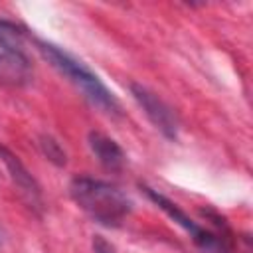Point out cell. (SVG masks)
<instances>
[{"label": "cell", "instance_id": "6da1fadb", "mask_svg": "<svg viewBox=\"0 0 253 253\" xmlns=\"http://www.w3.org/2000/svg\"><path fill=\"white\" fill-rule=\"evenodd\" d=\"M69 194L87 215L107 227L121 225L130 213V200L125 192L105 180L77 176L69 184Z\"/></svg>", "mask_w": 253, "mask_h": 253}, {"label": "cell", "instance_id": "7a4b0ae2", "mask_svg": "<svg viewBox=\"0 0 253 253\" xmlns=\"http://www.w3.org/2000/svg\"><path fill=\"white\" fill-rule=\"evenodd\" d=\"M36 47L40 49L43 59H47V63H51L63 77H67L87 97V101L91 105H95L97 109H101L107 115H119L121 113L119 99L113 95V91L107 89V85L83 61L75 59L71 53H67L65 49H61L59 45L49 43V42L36 40Z\"/></svg>", "mask_w": 253, "mask_h": 253}, {"label": "cell", "instance_id": "3957f363", "mask_svg": "<svg viewBox=\"0 0 253 253\" xmlns=\"http://www.w3.org/2000/svg\"><path fill=\"white\" fill-rule=\"evenodd\" d=\"M142 190H144V194H146L170 219H174L182 229H186V231L190 233V237L196 241V245H200V247L206 249V251H217V249H221V239H219L215 233H211V231L200 227L194 219H190V215H188L184 210H180L178 204H174V202L168 200L164 194H160V192H156V190H152V188H148V186H142Z\"/></svg>", "mask_w": 253, "mask_h": 253}, {"label": "cell", "instance_id": "277c9868", "mask_svg": "<svg viewBox=\"0 0 253 253\" xmlns=\"http://www.w3.org/2000/svg\"><path fill=\"white\" fill-rule=\"evenodd\" d=\"M130 93L134 97V101L138 103V107L144 111V115L148 117V121L170 140H174L178 136V119L174 115V111L150 89H146L144 85L138 83H130Z\"/></svg>", "mask_w": 253, "mask_h": 253}, {"label": "cell", "instance_id": "5b68a950", "mask_svg": "<svg viewBox=\"0 0 253 253\" xmlns=\"http://www.w3.org/2000/svg\"><path fill=\"white\" fill-rule=\"evenodd\" d=\"M0 160L10 176V180L14 182V186L18 188V192L26 198V202L32 206V208H42V192H40V186L36 182V178L28 172V168L18 160V156H14L8 148L0 146Z\"/></svg>", "mask_w": 253, "mask_h": 253}, {"label": "cell", "instance_id": "8992f818", "mask_svg": "<svg viewBox=\"0 0 253 253\" xmlns=\"http://www.w3.org/2000/svg\"><path fill=\"white\" fill-rule=\"evenodd\" d=\"M87 142H89V148L93 152V156L109 170H121L126 156L123 152V148L107 134L103 132H97V130H91L89 136H87Z\"/></svg>", "mask_w": 253, "mask_h": 253}, {"label": "cell", "instance_id": "52a82bcc", "mask_svg": "<svg viewBox=\"0 0 253 253\" xmlns=\"http://www.w3.org/2000/svg\"><path fill=\"white\" fill-rule=\"evenodd\" d=\"M28 43H30V34L24 26L0 18V47L4 53L28 57L26 55Z\"/></svg>", "mask_w": 253, "mask_h": 253}, {"label": "cell", "instance_id": "ba28073f", "mask_svg": "<svg viewBox=\"0 0 253 253\" xmlns=\"http://www.w3.org/2000/svg\"><path fill=\"white\" fill-rule=\"evenodd\" d=\"M32 77L30 59L12 53H0V83L22 85Z\"/></svg>", "mask_w": 253, "mask_h": 253}, {"label": "cell", "instance_id": "9c48e42d", "mask_svg": "<svg viewBox=\"0 0 253 253\" xmlns=\"http://www.w3.org/2000/svg\"><path fill=\"white\" fill-rule=\"evenodd\" d=\"M40 146H42V150H43V154L51 160V162H55V164H65V152H63V148L59 146V142L57 140H53L51 136H42L40 138Z\"/></svg>", "mask_w": 253, "mask_h": 253}, {"label": "cell", "instance_id": "30bf717a", "mask_svg": "<svg viewBox=\"0 0 253 253\" xmlns=\"http://www.w3.org/2000/svg\"><path fill=\"white\" fill-rule=\"evenodd\" d=\"M93 251L95 253H115L113 245L101 235H93Z\"/></svg>", "mask_w": 253, "mask_h": 253}]
</instances>
